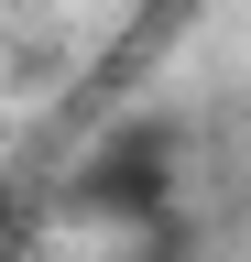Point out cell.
<instances>
[{
  "label": "cell",
  "instance_id": "cell-1",
  "mask_svg": "<svg viewBox=\"0 0 251 262\" xmlns=\"http://www.w3.org/2000/svg\"><path fill=\"white\" fill-rule=\"evenodd\" d=\"M164 196H175V164H164L153 131H131V142L87 153V175L66 186V208H87V219H164Z\"/></svg>",
  "mask_w": 251,
  "mask_h": 262
},
{
  "label": "cell",
  "instance_id": "cell-2",
  "mask_svg": "<svg viewBox=\"0 0 251 262\" xmlns=\"http://www.w3.org/2000/svg\"><path fill=\"white\" fill-rule=\"evenodd\" d=\"M197 11H208V0H142V11H131V22L109 33V55H99V88H131V77H142L153 55H175Z\"/></svg>",
  "mask_w": 251,
  "mask_h": 262
},
{
  "label": "cell",
  "instance_id": "cell-3",
  "mask_svg": "<svg viewBox=\"0 0 251 262\" xmlns=\"http://www.w3.org/2000/svg\"><path fill=\"white\" fill-rule=\"evenodd\" d=\"M33 229H44V196L22 186V175H0V262H22V251H33Z\"/></svg>",
  "mask_w": 251,
  "mask_h": 262
}]
</instances>
